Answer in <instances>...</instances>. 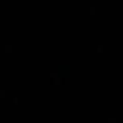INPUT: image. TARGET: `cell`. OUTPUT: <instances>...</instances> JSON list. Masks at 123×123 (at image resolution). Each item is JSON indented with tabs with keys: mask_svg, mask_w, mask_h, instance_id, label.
<instances>
[]
</instances>
